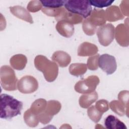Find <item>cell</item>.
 <instances>
[{
  "instance_id": "cell-21",
  "label": "cell",
  "mask_w": 129,
  "mask_h": 129,
  "mask_svg": "<svg viewBox=\"0 0 129 129\" xmlns=\"http://www.w3.org/2000/svg\"><path fill=\"white\" fill-rule=\"evenodd\" d=\"M47 102L46 100L44 99H38L32 103L30 109L34 114L38 116L45 110Z\"/></svg>"
},
{
  "instance_id": "cell-20",
  "label": "cell",
  "mask_w": 129,
  "mask_h": 129,
  "mask_svg": "<svg viewBox=\"0 0 129 129\" xmlns=\"http://www.w3.org/2000/svg\"><path fill=\"white\" fill-rule=\"evenodd\" d=\"M61 20H65L74 25L81 23L83 21V17L80 15L69 12L64 9L58 21Z\"/></svg>"
},
{
  "instance_id": "cell-24",
  "label": "cell",
  "mask_w": 129,
  "mask_h": 129,
  "mask_svg": "<svg viewBox=\"0 0 129 129\" xmlns=\"http://www.w3.org/2000/svg\"><path fill=\"white\" fill-rule=\"evenodd\" d=\"M24 120L28 126L33 127L37 126L39 122L38 116L34 114L30 110V108L25 112Z\"/></svg>"
},
{
  "instance_id": "cell-4",
  "label": "cell",
  "mask_w": 129,
  "mask_h": 129,
  "mask_svg": "<svg viewBox=\"0 0 129 129\" xmlns=\"http://www.w3.org/2000/svg\"><path fill=\"white\" fill-rule=\"evenodd\" d=\"M1 84L6 91H15L17 89L18 79L13 69L9 66H3L0 70Z\"/></svg>"
},
{
  "instance_id": "cell-26",
  "label": "cell",
  "mask_w": 129,
  "mask_h": 129,
  "mask_svg": "<svg viewBox=\"0 0 129 129\" xmlns=\"http://www.w3.org/2000/svg\"><path fill=\"white\" fill-rule=\"evenodd\" d=\"M87 114L89 117L94 122H98L102 117L103 113L99 111L95 106L93 105L87 110Z\"/></svg>"
},
{
  "instance_id": "cell-30",
  "label": "cell",
  "mask_w": 129,
  "mask_h": 129,
  "mask_svg": "<svg viewBox=\"0 0 129 129\" xmlns=\"http://www.w3.org/2000/svg\"><path fill=\"white\" fill-rule=\"evenodd\" d=\"M99 56V54H97L94 56H90L88 58L87 66L89 70L95 71L98 69V61Z\"/></svg>"
},
{
  "instance_id": "cell-31",
  "label": "cell",
  "mask_w": 129,
  "mask_h": 129,
  "mask_svg": "<svg viewBox=\"0 0 129 129\" xmlns=\"http://www.w3.org/2000/svg\"><path fill=\"white\" fill-rule=\"evenodd\" d=\"M42 5L40 1H31L28 3L27 9L29 12L35 13L42 9Z\"/></svg>"
},
{
  "instance_id": "cell-9",
  "label": "cell",
  "mask_w": 129,
  "mask_h": 129,
  "mask_svg": "<svg viewBox=\"0 0 129 129\" xmlns=\"http://www.w3.org/2000/svg\"><path fill=\"white\" fill-rule=\"evenodd\" d=\"M98 64L99 68L107 75L112 74L117 69L115 57L108 54H103L98 58Z\"/></svg>"
},
{
  "instance_id": "cell-12",
  "label": "cell",
  "mask_w": 129,
  "mask_h": 129,
  "mask_svg": "<svg viewBox=\"0 0 129 129\" xmlns=\"http://www.w3.org/2000/svg\"><path fill=\"white\" fill-rule=\"evenodd\" d=\"M11 13L15 17L30 24L33 23V18L29 11L20 6H15L10 7Z\"/></svg>"
},
{
  "instance_id": "cell-2",
  "label": "cell",
  "mask_w": 129,
  "mask_h": 129,
  "mask_svg": "<svg viewBox=\"0 0 129 129\" xmlns=\"http://www.w3.org/2000/svg\"><path fill=\"white\" fill-rule=\"evenodd\" d=\"M34 65L36 69L41 72L45 79L48 82H53L58 74L57 64L42 55L36 56L34 59Z\"/></svg>"
},
{
  "instance_id": "cell-19",
  "label": "cell",
  "mask_w": 129,
  "mask_h": 129,
  "mask_svg": "<svg viewBox=\"0 0 129 129\" xmlns=\"http://www.w3.org/2000/svg\"><path fill=\"white\" fill-rule=\"evenodd\" d=\"M104 125L107 129H126L125 124L115 116L109 115L104 120Z\"/></svg>"
},
{
  "instance_id": "cell-34",
  "label": "cell",
  "mask_w": 129,
  "mask_h": 129,
  "mask_svg": "<svg viewBox=\"0 0 129 129\" xmlns=\"http://www.w3.org/2000/svg\"><path fill=\"white\" fill-rule=\"evenodd\" d=\"M128 1H122L121 3L120 4V11L122 13L126 16H128Z\"/></svg>"
},
{
  "instance_id": "cell-23",
  "label": "cell",
  "mask_w": 129,
  "mask_h": 129,
  "mask_svg": "<svg viewBox=\"0 0 129 129\" xmlns=\"http://www.w3.org/2000/svg\"><path fill=\"white\" fill-rule=\"evenodd\" d=\"M109 106L115 113L119 116H123L126 113L127 116H128L127 111L125 108V106L119 100H113L109 103Z\"/></svg>"
},
{
  "instance_id": "cell-18",
  "label": "cell",
  "mask_w": 129,
  "mask_h": 129,
  "mask_svg": "<svg viewBox=\"0 0 129 129\" xmlns=\"http://www.w3.org/2000/svg\"><path fill=\"white\" fill-rule=\"evenodd\" d=\"M98 98V93L95 91L90 93L84 94L79 98V105L82 108H87L95 102Z\"/></svg>"
},
{
  "instance_id": "cell-27",
  "label": "cell",
  "mask_w": 129,
  "mask_h": 129,
  "mask_svg": "<svg viewBox=\"0 0 129 129\" xmlns=\"http://www.w3.org/2000/svg\"><path fill=\"white\" fill-rule=\"evenodd\" d=\"M96 26L94 25L88 19H86L83 22L82 28L84 33L89 36H92L95 34L96 31Z\"/></svg>"
},
{
  "instance_id": "cell-10",
  "label": "cell",
  "mask_w": 129,
  "mask_h": 129,
  "mask_svg": "<svg viewBox=\"0 0 129 129\" xmlns=\"http://www.w3.org/2000/svg\"><path fill=\"white\" fill-rule=\"evenodd\" d=\"M128 22L126 24H118L115 30V36L116 42L121 46L127 47L129 44Z\"/></svg>"
},
{
  "instance_id": "cell-13",
  "label": "cell",
  "mask_w": 129,
  "mask_h": 129,
  "mask_svg": "<svg viewBox=\"0 0 129 129\" xmlns=\"http://www.w3.org/2000/svg\"><path fill=\"white\" fill-rule=\"evenodd\" d=\"M98 51V47L94 44L84 42L81 44L78 49V55L80 56H91L96 54Z\"/></svg>"
},
{
  "instance_id": "cell-29",
  "label": "cell",
  "mask_w": 129,
  "mask_h": 129,
  "mask_svg": "<svg viewBox=\"0 0 129 129\" xmlns=\"http://www.w3.org/2000/svg\"><path fill=\"white\" fill-rule=\"evenodd\" d=\"M91 6L98 8H102L110 6L113 2V0H93L89 1Z\"/></svg>"
},
{
  "instance_id": "cell-3",
  "label": "cell",
  "mask_w": 129,
  "mask_h": 129,
  "mask_svg": "<svg viewBox=\"0 0 129 129\" xmlns=\"http://www.w3.org/2000/svg\"><path fill=\"white\" fill-rule=\"evenodd\" d=\"M64 7L67 11L87 19L91 15L92 9L89 1L82 0L66 1Z\"/></svg>"
},
{
  "instance_id": "cell-32",
  "label": "cell",
  "mask_w": 129,
  "mask_h": 129,
  "mask_svg": "<svg viewBox=\"0 0 129 129\" xmlns=\"http://www.w3.org/2000/svg\"><path fill=\"white\" fill-rule=\"evenodd\" d=\"M128 96L129 92L127 90L121 91L119 93L118 95V99L125 106L127 111H128Z\"/></svg>"
},
{
  "instance_id": "cell-8",
  "label": "cell",
  "mask_w": 129,
  "mask_h": 129,
  "mask_svg": "<svg viewBox=\"0 0 129 129\" xmlns=\"http://www.w3.org/2000/svg\"><path fill=\"white\" fill-rule=\"evenodd\" d=\"M38 88L37 80L32 76H25L19 80L17 89L22 93L31 94L35 92Z\"/></svg>"
},
{
  "instance_id": "cell-28",
  "label": "cell",
  "mask_w": 129,
  "mask_h": 129,
  "mask_svg": "<svg viewBox=\"0 0 129 129\" xmlns=\"http://www.w3.org/2000/svg\"><path fill=\"white\" fill-rule=\"evenodd\" d=\"M44 8H59L64 5L66 1L56 0H43L40 1Z\"/></svg>"
},
{
  "instance_id": "cell-6",
  "label": "cell",
  "mask_w": 129,
  "mask_h": 129,
  "mask_svg": "<svg viewBox=\"0 0 129 129\" xmlns=\"http://www.w3.org/2000/svg\"><path fill=\"white\" fill-rule=\"evenodd\" d=\"M97 35L98 41L102 45L108 46L114 38V26L111 23H107L100 26L97 29Z\"/></svg>"
},
{
  "instance_id": "cell-22",
  "label": "cell",
  "mask_w": 129,
  "mask_h": 129,
  "mask_svg": "<svg viewBox=\"0 0 129 129\" xmlns=\"http://www.w3.org/2000/svg\"><path fill=\"white\" fill-rule=\"evenodd\" d=\"M87 70V64L83 63H74L70 65L69 71L73 76L79 77L84 75Z\"/></svg>"
},
{
  "instance_id": "cell-25",
  "label": "cell",
  "mask_w": 129,
  "mask_h": 129,
  "mask_svg": "<svg viewBox=\"0 0 129 129\" xmlns=\"http://www.w3.org/2000/svg\"><path fill=\"white\" fill-rule=\"evenodd\" d=\"M64 8H42V12L49 17H54L55 18L56 20H58L59 18L61 15Z\"/></svg>"
},
{
  "instance_id": "cell-16",
  "label": "cell",
  "mask_w": 129,
  "mask_h": 129,
  "mask_svg": "<svg viewBox=\"0 0 129 129\" xmlns=\"http://www.w3.org/2000/svg\"><path fill=\"white\" fill-rule=\"evenodd\" d=\"M106 19L109 22H115L123 19L120 9L116 6H112L105 10Z\"/></svg>"
},
{
  "instance_id": "cell-11",
  "label": "cell",
  "mask_w": 129,
  "mask_h": 129,
  "mask_svg": "<svg viewBox=\"0 0 129 129\" xmlns=\"http://www.w3.org/2000/svg\"><path fill=\"white\" fill-rule=\"evenodd\" d=\"M55 28L60 35L67 38L71 37L74 34L75 30L74 25L65 20L58 21Z\"/></svg>"
},
{
  "instance_id": "cell-7",
  "label": "cell",
  "mask_w": 129,
  "mask_h": 129,
  "mask_svg": "<svg viewBox=\"0 0 129 129\" xmlns=\"http://www.w3.org/2000/svg\"><path fill=\"white\" fill-rule=\"evenodd\" d=\"M60 103L56 100H49L47 102L45 110L38 115L39 121L43 124L49 123L53 116L57 114L61 109Z\"/></svg>"
},
{
  "instance_id": "cell-5",
  "label": "cell",
  "mask_w": 129,
  "mask_h": 129,
  "mask_svg": "<svg viewBox=\"0 0 129 129\" xmlns=\"http://www.w3.org/2000/svg\"><path fill=\"white\" fill-rule=\"evenodd\" d=\"M99 82L100 80L98 76L95 75L90 76L87 78L80 80L76 83L74 89L79 93H90L95 91Z\"/></svg>"
},
{
  "instance_id": "cell-33",
  "label": "cell",
  "mask_w": 129,
  "mask_h": 129,
  "mask_svg": "<svg viewBox=\"0 0 129 129\" xmlns=\"http://www.w3.org/2000/svg\"><path fill=\"white\" fill-rule=\"evenodd\" d=\"M95 106L99 111L103 113L109 109V103L105 99H101L97 101Z\"/></svg>"
},
{
  "instance_id": "cell-14",
  "label": "cell",
  "mask_w": 129,
  "mask_h": 129,
  "mask_svg": "<svg viewBox=\"0 0 129 129\" xmlns=\"http://www.w3.org/2000/svg\"><path fill=\"white\" fill-rule=\"evenodd\" d=\"M88 19L95 26H101L106 21L105 12L103 9H94Z\"/></svg>"
},
{
  "instance_id": "cell-17",
  "label": "cell",
  "mask_w": 129,
  "mask_h": 129,
  "mask_svg": "<svg viewBox=\"0 0 129 129\" xmlns=\"http://www.w3.org/2000/svg\"><path fill=\"white\" fill-rule=\"evenodd\" d=\"M27 63V57L22 54H17L13 55L10 59L11 67L17 70H23Z\"/></svg>"
},
{
  "instance_id": "cell-15",
  "label": "cell",
  "mask_w": 129,
  "mask_h": 129,
  "mask_svg": "<svg viewBox=\"0 0 129 129\" xmlns=\"http://www.w3.org/2000/svg\"><path fill=\"white\" fill-rule=\"evenodd\" d=\"M51 59L61 68L67 67L71 61V57L70 54L62 50L54 52L51 56Z\"/></svg>"
},
{
  "instance_id": "cell-1",
  "label": "cell",
  "mask_w": 129,
  "mask_h": 129,
  "mask_svg": "<svg viewBox=\"0 0 129 129\" xmlns=\"http://www.w3.org/2000/svg\"><path fill=\"white\" fill-rule=\"evenodd\" d=\"M23 108V103L7 94L1 95L0 117L5 119H10L21 114Z\"/></svg>"
}]
</instances>
